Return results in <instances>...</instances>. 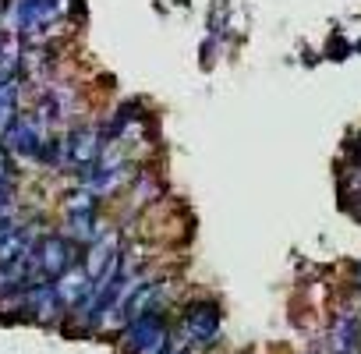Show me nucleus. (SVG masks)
I'll return each mask as SVG.
<instances>
[{
  "label": "nucleus",
  "mask_w": 361,
  "mask_h": 354,
  "mask_svg": "<svg viewBox=\"0 0 361 354\" xmlns=\"http://www.w3.org/2000/svg\"><path fill=\"white\" fill-rule=\"evenodd\" d=\"M75 114V89L71 85H47L39 92V106H36V117L47 124V128H61L68 124V117Z\"/></svg>",
  "instance_id": "3"
},
{
  "label": "nucleus",
  "mask_w": 361,
  "mask_h": 354,
  "mask_svg": "<svg viewBox=\"0 0 361 354\" xmlns=\"http://www.w3.org/2000/svg\"><path fill=\"white\" fill-rule=\"evenodd\" d=\"M18 213V202L11 199V192H0V220H15Z\"/></svg>",
  "instance_id": "8"
},
{
  "label": "nucleus",
  "mask_w": 361,
  "mask_h": 354,
  "mask_svg": "<svg viewBox=\"0 0 361 354\" xmlns=\"http://www.w3.org/2000/svg\"><path fill=\"white\" fill-rule=\"evenodd\" d=\"M152 195H159V185L152 181V177H145V181L138 185V192H135V206H142V202H149Z\"/></svg>",
  "instance_id": "6"
},
{
  "label": "nucleus",
  "mask_w": 361,
  "mask_h": 354,
  "mask_svg": "<svg viewBox=\"0 0 361 354\" xmlns=\"http://www.w3.org/2000/svg\"><path fill=\"white\" fill-rule=\"evenodd\" d=\"M103 131H96V128H78V131H71L64 142H61V163H68V166H78V170H85V166H92L99 156H103Z\"/></svg>",
  "instance_id": "2"
},
{
  "label": "nucleus",
  "mask_w": 361,
  "mask_h": 354,
  "mask_svg": "<svg viewBox=\"0 0 361 354\" xmlns=\"http://www.w3.org/2000/svg\"><path fill=\"white\" fill-rule=\"evenodd\" d=\"M0 192H11V159H8V149H0Z\"/></svg>",
  "instance_id": "7"
},
{
  "label": "nucleus",
  "mask_w": 361,
  "mask_h": 354,
  "mask_svg": "<svg viewBox=\"0 0 361 354\" xmlns=\"http://www.w3.org/2000/svg\"><path fill=\"white\" fill-rule=\"evenodd\" d=\"M22 75H25L32 85H43L47 75H50V54H47V50H29V54H22Z\"/></svg>",
  "instance_id": "5"
},
{
  "label": "nucleus",
  "mask_w": 361,
  "mask_h": 354,
  "mask_svg": "<svg viewBox=\"0 0 361 354\" xmlns=\"http://www.w3.org/2000/svg\"><path fill=\"white\" fill-rule=\"evenodd\" d=\"M47 142H50V128L36 114H18L15 124L8 128V135H4V149L22 156V159H39Z\"/></svg>",
  "instance_id": "1"
},
{
  "label": "nucleus",
  "mask_w": 361,
  "mask_h": 354,
  "mask_svg": "<svg viewBox=\"0 0 361 354\" xmlns=\"http://www.w3.org/2000/svg\"><path fill=\"white\" fill-rule=\"evenodd\" d=\"M188 333H192L199 343H213V336H216V308H209V305L192 308V315H188Z\"/></svg>",
  "instance_id": "4"
}]
</instances>
